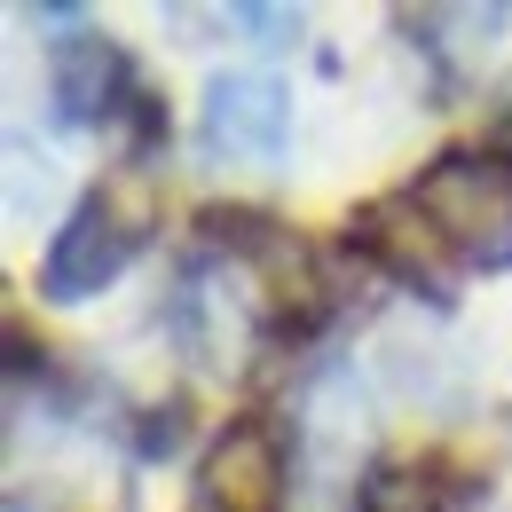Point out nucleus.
<instances>
[{"mask_svg":"<svg viewBox=\"0 0 512 512\" xmlns=\"http://www.w3.org/2000/svg\"><path fill=\"white\" fill-rule=\"evenodd\" d=\"M410 205L434 221L457 268H512V150H449L434 158Z\"/></svg>","mask_w":512,"mask_h":512,"instance_id":"nucleus-1","label":"nucleus"},{"mask_svg":"<svg viewBox=\"0 0 512 512\" xmlns=\"http://www.w3.org/2000/svg\"><path fill=\"white\" fill-rule=\"evenodd\" d=\"M142 237H150V197L142 190H127V182L87 190L64 213L48 260H40V292H48L56 308H79V300L111 292V284L127 276V260L142 253Z\"/></svg>","mask_w":512,"mask_h":512,"instance_id":"nucleus-2","label":"nucleus"},{"mask_svg":"<svg viewBox=\"0 0 512 512\" xmlns=\"http://www.w3.org/2000/svg\"><path fill=\"white\" fill-rule=\"evenodd\" d=\"M197 142L205 158H229V166H276L292 142V87L276 71H221L205 87Z\"/></svg>","mask_w":512,"mask_h":512,"instance_id":"nucleus-3","label":"nucleus"},{"mask_svg":"<svg viewBox=\"0 0 512 512\" xmlns=\"http://www.w3.org/2000/svg\"><path fill=\"white\" fill-rule=\"evenodd\" d=\"M347 245L371 260V268H386L394 284L426 292V300H449V284L465 276V268L449 260V245L434 237V221L410 205V190H402V197H379V205H363V213L347 221Z\"/></svg>","mask_w":512,"mask_h":512,"instance_id":"nucleus-4","label":"nucleus"},{"mask_svg":"<svg viewBox=\"0 0 512 512\" xmlns=\"http://www.w3.org/2000/svg\"><path fill=\"white\" fill-rule=\"evenodd\" d=\"M292 465H284V434L237 418L197 465V512H284Z\"/></svg>","mask_w":512,"mask_h":512,"instance_id":"nucleus-5","label":"nucleus"},{"mask_svg":"<svg viewBox=\"0 0 512 512\" xmlns=\"http://www.w3.org/2000/svg\"><path fill=\"white\" fill-rule=\"evenodd\" d=\"M48 95H56V119H64V127H103L119 103H134L127 56L111 48V32L71 24L64 40L48 48Z\"/></svg>","mask_w":512,"mask_h":512,"instance_id":"nucleus-6","label":"nucleus"},{"mask_svg":"<svg viewBox=\"0 0 512 512\" xmlns=\"http://www.w3.org/2000/svg\"><path fill=\"white\" fill-rule=\"evenodd\" d=\"M355 512H457V481H449V465H434V457L379 465L355 489Z\"/></svg>","mask_w":512,"mask_h":512,"instance_id":"nucleus-7","label":"nucleus"},{"mask_svg":"<svg viewBox=\"0 0 512 512\" xmlns=\"http://www.w3.org/2000/svg\"><path fill=\"white\" fill-rule=\"evenodd\" d=\"M229 24H237V32H260L268 48L300 32V16H292V8H229Z\"/></svg>","mask_w":512,"mask_h":512,"instance_id":"nucleus-8","label":"nucleus"}]
</instances>
